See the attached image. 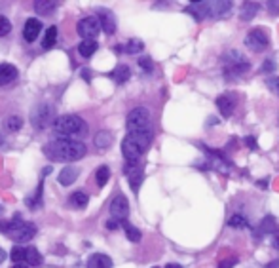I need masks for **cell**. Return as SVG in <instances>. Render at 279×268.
Returning a JSON list of instances; mask_svg holds the SVG:
<instances>
[{"label": "cell", "instance_id": "5", "mask_svg": "<svg viewBox=\"0 0 279 268\" xmlns=\"http://www.w3.org/2000/svg\"><path fill=\"white\" fill-rule=\"evenodd\" d=\"M222 63V73H224V76L228 80L232 78H237V76H241L243 73H247L249 71V59L245 57L241 51L237 50H228L224 55H222L221 59Z\"/></svg>", "mask_w": 279, "mask_h": 268}, {"label": "cell", "instance_id": "3", "mask_svg": "<svg viewBox=\"0 0 279 268\" xmlns=\"http://www.w3.org/2000/svg\"><path fill=\"white\" fill-rule=\"evenodd\" d=\"M152 130L144 131H128V135L122 143V154L128 162H139L143 153L150 146Z\"/></svg>", "mask_w": 279, "mask_h": 268}, {"label": "cell", "instance_id": "21", "mask_svg": "<svg viewBox=\"0 0 279 268\" xmlns=\"http://www.w3.org/2000/svg\"><path fill=\"white\" fill-rule=\"evenodd\" d=\"M144 50V44L139 38H131L129 42L122 44V46H116V51H126V53H139Z\"/></svg>", "mask_w": 279, "mask_h": 268}, {"label": "cell", "instance_id": "32", "mask_svg": "<svg viewBox=\"0 0 279 268\" xmlns=\"http://www.w3.org/2000/svg\"><path fill=\"white\" fill-rule=\"evenodd\" d=\"M275 230V219L272 215H268V217L262 219V223L258 225V232H272Z\"/></svg>", "mask_w": 279, "mask_h": 268}, {"label": "cell", "instance_id": "17", "mask_svg": "<svg viewBox=\"0 0 279 268\" xmlns=\"http://www.w3.org/2000/svg\"><path fill=\"white\" fill-rule=\"evenodd\" d=\"M17 78V69L10 63H2L0 65V86H8Z\"/></svg>", "mask_w": 279, "mask_h": 268}, {"label": "cell", "instance_id": "35", "mask_svg": "<svg viewBox=\"0 0 279 268\" xmlns=\"http://www.w3.org/2000/svg\"><path fill=\"white\" fill-rule=\"evenodd\" d=\"M10 31H12V23H10V19H6L4 15H0V37H6Z\"/></svg>", "mask_w": 279, "mask_h": 268}, {"label": "cell", "instance_id": "27", "mask_svg": "<svg viewBox=\"0 0 279 268\" xmlns=\"http://www.w3.org/2000/svg\"><path fill=\"white\" fill-rule=\"evenodd\" d=\"M55 40H57V27H50L48 33H46V37H44V40H42V48L44 50H50V48H53Z\"/></svg>", "mask_w": 279, "mask_h": 268}, {"label": "cell", "instance_id": "49", "mask_svg": "<svg viewBox=\"0 0 279 268\" xmlns=\"http://www.w3.org/2000/svg\"><path fill=\"white\" fill-rule=\"evenodd\" d=\"M154 268H160V266H154Z\"/></svg>", "mask_w": 279, "mask_h": 268}, {"label": "cell", "instance_id": "41", "mask_svg": "<svg viewBox=\"0 0 279 268\" xmlns=\"http://www.w3.org/2000/svg\"><path fill=\"white\" fill-rule=\"evenodd\" d=\"M245 145L249 146V148H253V151H255V148H258V143H257V139L255 137H245Z\"/></svg>", "mask_w": 279, "mask_h": 268}, {"label": "cell", "instance_id": "33", "mask_svg": "<svg viewBox=\"0 0 279 268\" xmlns=\"http://www.w3.org/2000/svg\"><path fill=\"white\" fill-rule=\"evenodd\" d=\"M6 126H8V131H19L23 126V120L19 116H12V118H8Z\"/></svg>", "mask_w": 279, "mask_h": 268}, {"label": "cell", "instance_id": "26", "mask_svg": "<svg viewBox=\"0 0 279 268\" xmlns=\"http://www.w3.org/2000/svg\"><path fill=\"white\" fill-rule=\"evenodd\" d=\"M258 8L260 6H258L257 2H243V6H241V19H243V21L253 19V17L257 15Z\"/></svg>", "mask_w": 279, "mask_h": 268}, {"label": "cell", "instance_id": "11", "mask_svg": "<svg viewBox=\"0 0 279 268\" xmlns=\"http://www.w3.org/2000/svg\"><path fill=\"white\" fill-rule=\"evenodd\" d=\"M123 173L128 175L129 179V185H131V189L133 192H139V187H141V183H143V167L139 166V162H128L126 167H123Z\"/></svg>", "mask_w": 279, "mask_h": 268}, {"label": "cell", "instance_id": "29", "mask_svg": "<svg viewBox=\"0 0 279 268\" xmlns=\"http://www.w3.org/2000/svg\"><path fill=\"white\" fill-rule=\"evenodd\" d=\"M122 226H123V230H126L128 240H131V242H139V240H141V232H139V228L131 226L128 221H122Z\"/></svg>", "mask_w": 279, "mask_h": 268}, {"label": "cell", "instance_id": "13", "mask_svg": "<svg viewBox=\"0 0 279 268\" xmlns=\"http://www.w3.org/2000/svg\"><path fill=\"white\" fill-rule=\"evenodd\" d=\"M232 4L234 2H230V0H224V2H207V17H213V19H221L224 15L230 14V10H232Z\"/></svg>", "mask_w": 279, "mask_h": 268}, {"label": "cell", "instance_id": "24", "mask_svg": "<svg viewBox=\"0 0 279 268\" xmlns=\"http://www.w3.org/2000/svg\"><path fill=\"white\" fill-rule=\"evenodd\" d=\"M87 202H89V198H87V194H84V192H74V194H71V198H69V205L74 207V210H84L87 205Z\"/></svg>", "mask_w": 279, "mask_h": 268}, {"label": "cell", "instance_id": "14", "mask_svg": "<svg viewBox=\"0 0 279 268\" xmlns=\"http://www.w3.org/2000/svg\"><path fill=\"white\" fill-rule=\"evenodd\" d=\"M40 31H42V23L38 21V19H27L25 23V29H23V38L27 40V42H35L38 35H40Z\"/></svg>", "mask_w": 279, "mask_h": 268}, {"label": "cell", "instance_id": "38", "mask_svg": "<svg viewBox=\"0 0 279 268\" xmlns=\"http://www.w3.org/2000/svg\"><path fill=\"white\" fill-rule=\"evenodd\" d=\"M139 65H141V69H143V71H146V73H150L152 69H154L150 57H141V59H139Z\"/></svg>", "mask_w": 279, "mask_h": 268}, {"label": "cell", "instance_id": "19", "mask_svg": "<svg viewBox=\"0 0 279 268\" xmlns=\"http://www.w3.org/2000/svg\"><path fill=\"white\" fill-rule=\"evenodd\" d=\"M42 262V255L36 247H25L23 251V264L27 266H38Z\"/></svg>", "mask_w": 279, "mask_h": 268}, {"label": "cell", "instance_id": "20", "mask_svg": "<svg viewBox=\"0 0 279 268\" xmlns=\"http://www.w3.org/2000/svg\"><path fill=\"white\" fill-rule=\"evenodd\" d=\"M78 179V169L76 167H72V166H67L63 167V171L59 173L57 177V181L63 185V187H69V185H72V183Z\"/></svg>", "mask_w": 279, "mask_h": 268}, {"label": "cell", "instance_id": "46", "mask_svg": "<svg viewBox=\"0 0 279 268\" xmlns=\"http://www.w3.org/2000/svg\"><path fill=\"white\" fill-rule=\"evenodd\" d=\"M266 185H268V181H258V187H260V189H266Z\"/></svg>", "mask_w": 279, "mask_h": 268}, {"label": "cell", "instance_id": "4", "mask_svg": "<svg viewBox=\"0 0 279 268\" xmlns=\"http://www.w3.org/2000/svg\"><path fill=\"white\" fill-rule=\"evenodd\" d=\"M0 232H4L15 244H23V242H29L35 238L36 226L33 223L23 221L21 215H14L12 221H0Z\"/></svg>", "mask_w": 279, "mask_h": 268}, {"label": "cell", "instance_id": "23", "mask_svg": "<svg viewBox=\"0 0 279 268\" xmlns=\"http://www.w3.org/2000/svg\"><path fill=\"white\" fill-rule=\"evenodd\" d=\"M57 4L59 2H55V0H36L35 10H36V14L46 15V14H51V12L57 8Z\"/></svg>", "mask_w": 279, "mask_h": 268}, {"label": "cell", "instance_id": "22", "mask_svg": "<svg viewBox=\"0 0 279 268\" xmlns=\"http://www.w3.org/2000/svg\"><path fill=\"white\" fill-rule=\"evenodd\" d=\"M129 76H131V71H129V67L128 65H118L110 73V78L114 80L116 84H123V82H128Z\"/></svg>", "mask_w": 279, "mask_h": 268}, {"label": "cell", "instance_id": "42", "mask_svg": "<svg viewBox=\"0 0 279 268\" xmlns=\"http://www.w3.org/2000/svg\"><path fill=\"white\" fill-rule=\"evenodd\" d=\"M272 244H273V247H277L279 249V228H275V230L272 232Z\"/></svg>", "mask_w": 279, "mask_h": 268}, {"label": "cell", "instance_id": "40", "mask_svg": "<svg viewBox=\"0 0 279 268\" xmlns=\"http://www.w3.org/2000/svg\"><path fill=\"white\" fill-rule=\"evenodd\" d=\"M260 71H262V73H272V71H275V61H272V59H266L264 65H262Z\"/></svg>", "mask_w": 279, "mask_h": 268}, {"label": "cell", "instance_id": "39", "mask_svg": "<svg viewBox=\"0 0 279 268\" xmlns=\"http://www.w3.org/2000/svg\"><path fill=\"white\" fill-rule=\"evenodd\" d=\"M236 264H237V259H236V257H228V259H224V261H221L219 268H234Z\"/></svg>", "mask_w": 279, "mask_h": 268}, {"label": "cell", "instance_id": "37", "mask_svg": "<svg viewBox=\"0 0 279 268\" xmlns=\"http://www.w3.org/2000/svg\"><path fill=\"white\" fill-rule=\"evenodd\" d=\"M230 226H247V221H245L243 215H232V219H230Z\"/></svg>", "mask_w": 279, "mask_h": 268}, {"label": "cell", "instance_id": "43", "mask_svg": "<svg viewBox=\"0 0 279 268\" xmlns=\"http://www.w3.org/2000/svg\"><path fill=\"white\" fill-rule=\"evenodd\" d=\"M120 226V221H116V219H112V221H107V228L108 230H116Z\"/></svg>", "mask_w": 279, "mask_h": 268}, {"label": "cell", "instance_id": "48", "mask_svg": "<svg viewBox=\"0 0 279 268\" xmlns=\"http://www.w3.org/2000/svg\"><path fill=\"white\" fill-rule=\"evenodd\" d=\"M165 268H182V266H180V264H167Z\"/></svg>", "mask_w": 279, "mask_h": 268}, {"label": "cell", "instance_id": "10", "mask_svg": "<svg viewBox=\"0 0 279 268\" xmlns=\"http://www.w3.org/2000/svg\"><path fill=\"white\" fill-rule=\"evenodd\" d=\"M216 109L221 110V114L224 118H230V116L234 114V110H236V105H237V94L234 92H226V94H221L216 97Z\"/></svg>", "mask_w": 279, "mask_h": 268}, {"label": "cell", "instance_id": "47", "mask_svg": "<svg viewBox=\"0 0 279 268\" xmlns=\"http://www.w3.org/2000/svg\"><path fill=\"white\" fill-rule=\"evenodd\" d=\"M12 268H29V266H27V264H14Z\"/></svg>", "mask_w": 279, "mask_h": 268}, {"label": "cell", "instance_id": "36", "mask_svg": "<svg viewBox=\"0 0 279 268\" xmlns=\"http://www.w3.org/2000/svg\"><path fill=\"white\" fill-rule=\"evenodd\" d=\"M266 84H268V87H270L273 94L279 97V76H272V78H268L266 80Z\"/></svg>", "mask_w": 279, "mask_h": 268}, {"label": "cell", "instance_id": "6", "mask_svg": "<svg viewBox=\"0 0 279 268\" xmlns=\"http://www.w3.org/2000/svg\"><path fill=\"white\" fill-rule=\"evenodd\" d=\"M128 131H144L150 128V112L144 107H137L128 114Z\"/></svg>", "mask_w": 279, "mask_h": 268}, {"label": "cell", "instance_id": "2", "mask_svg": "<svg viewBox=\"0 0 279 268\" xmlns=\"http://www.w3.org/2000/svg\"><path fill=\"white\" fill-rule=\"evenodd\" d=\"M53 133L59 139H74V141H78L87 133V124L84 118H80L76 114H63L55 118Z\"/></svg>", "mask_w": 279, "mask_h": 268}, {"label": "cell", "instance_id": "8", "mask_svg": "<svg viewBox=\"0 0 279 268\" xmlns=\"http://www.w3.org/2000/svg\"><path fill=\"white\" fill-rule=\"evenodd\" d=\"M99 31H101V23L95 15L84 17V19L78 23V33L80 37H84V40H95V37L99 35Z\"/></svg>", "mask_w": 279, "mask_h": 268}, {"label": "cell", "instance_id": "9", "mask_svg": "<svg viewBox=\"0 0 279 268\" xmlns=\"http://www.w3.org/2000/svg\"><path fill=\"white\" fill-rule=\"evenodd\" d=\"M51 116H53V107L51 105H40V107H36L33 110V114H30V122L35 124L38 130H44V128H48V124L51 122Z\"/></svg>", "mask_w": 279, "mask_h": 268}, {"label": "cell", "instance_id": "1", "mask_svg": "<svg viewBox=\"0 0 279 268\" xmlns=\"http://www.w3.org/2000/svg\"><path fill=\"white\" fill-rule=\"evenodd\" d=\"M87 153L86 145L74 139H53L44 146V154L53 162H76L84 158Z\"/></svg>", "mask_w": 279, "mask_h": 268}, {"label": "cell", "instance_id": "18", "mask_svg": "<svg viewBox=\"0 0 279 268\" xmlns=\"http://www.w3.org/2000/svg\"><path fill=\"white\" fill-rule=\"evenodd\" d=\"M87 268H112V259L105 253H93L87 259Z\"/></svg>", "mask_w": 279, "mask_h": 268}, {"label": "cell", "instance_id": "28", "mask_svg": "<svg viewBox=\"0 0 279 268\" xmlns=\"http://www.w3.org/2000/svg\"><path fill=\"white\" fill-rule=\"evenodd\" d=\"M110 143H112V133H108V131H101V133H97L95 145L99 146V148H107V146H110Z\"/></svg>", "mask_w": 279, "mask_h": 268}, {"label": "cell", "instance_id": "25", "mask_svg": "<svg viewBox=\"0 0 279 268\" xmlns=\"http://www.w3.org/2000/svg\"><path fill=\"white\" fill-rule=\"evenodd\" d=\"M97 48H99V44L95 42V40H84V42H80V46H78V53L82 57L87 59L97 51Z\"/></svg>", "mask_w": 279, "mask_h": 268}, {"label": "cell", "instance_id": "16", "mask_svg": "<svg viewBox=\"0 0 279 268\" xmlns=\"http://www.w3.org/2000/svg\"><path fill=\"white\" fill-rule=\"evenodd\" d=\"M99 23H101V29L105 31L107 35H114L116 33V19L114 15L107 12V10H99Z\"/></svg>", "mask_w": 279, "mask_h": 268}, {"label": "cell", "instance_id": "44", "mask_svg": "<svg viewBox=\"0 0 279 268\" xmlns=\"http://www.w3.org/2000/svg\"><path fill=\"white\" fill-rule=\"evenodd\" d=\"M268 8L272 10L273 14H277L279 12V2H268Z\"/></svg>", "mask_w": 279, "mask_h": 268}, {"label": "cell", "instance_id": "12", "mask_svg": "<svg viewBox=\"0 0 279 268\" xmlns=\"http://www.w3.org/2000/svg\"><path fill=\"white\" fill-rule=\"evenodd\" d=\"M128 213H129L128 198L122 194L116 196L114 200H112V203H110V215H112V219H116V221H126Z\"/></svg>", "mask_w": 279, "mask_h": 268}, {"label": "cell", "instance_id": "31", "mask_svg": "<svg viewBox=\"0 0 279 268\" xmlns=\"http://www.w3.org/2000/svg\"><path fill=\"white\" fill-rule=\"evenodd\" d=\"M42 187H44V183L40 181V185H38V190H36V194L33 196V198H27V205H29V207H33V210H36V207L40 205V202H42Z\"/></svg>", "mask_w": 279, "mask_h": 268}, {"label": "cell", "instance_id": "30", "mask_svg": "<svg viewBox=\"0 0 279 268\" xmlns=\"http://www.w3.org/2000/svg\"><path fill=\"white\" fill-rule=\"evenodd\" d=\"M108 177H110V169H108L107 166H101L99 169H97V173H95V179H97V185H99V187H105V185H107Z\"/></svg>", "mask_w": 279, "mask_h": 268}, {"label": "cell", "instance_id": "45", "mask_svg": "<svg viewBox=\"0 0 279 268\" xmlns=\"http://www.w3.org/2000/svg\"><path fill=\"white\" fill-rule=\"evenodd\" d=\"M4 259H6V253H4V249L0 247V262H4Z\"/></svg>", "mask_w": 279, "mask_h": 268}, {"label": "cell", "instance_id": "34", "mask_svg": "<svg viewBox=\"0 0 279 268\" xmlns=\"http://www.w3.org/2000/svg\"><path fill=\"white\" fill-rule=\"evenodd\" d=\"M23 251H25V247H19V246H15L14 249H12L10 257H12V261H14L15 264H23Z\"/></svg>", "mask_w": 279, "mask_h": 268}, {"label": "cell", "instance_id": "15", "mask_svg": "<svg viewBox=\"0 0 279 268\" xmlns=\"http://www.w3.org/2000/svg\"><path fill=\"white\" fill-rule=\"evenodd\" d=\"M186 14H190L196 21H203L207 19V2H192L190 6L184 8Z\"/></svg>", "mask_w": 279, "mask_h": 268}, {"label": "cell", "instance_id": "7", "mask_svg": "<svg viewBox=\"0 0 279 268\" xmlns=\"http://www.w3.org/2000/svg\"><path fill=\"white\" fill-rule=\"evenodd\" d=\"M245 46L253 51H264L270 46V37L262 27L251 29L247 33V37H245Z\"/></svg>", "mask_w": 279, "mask_h": 268}]
</instances>
